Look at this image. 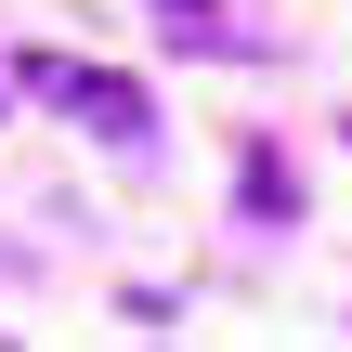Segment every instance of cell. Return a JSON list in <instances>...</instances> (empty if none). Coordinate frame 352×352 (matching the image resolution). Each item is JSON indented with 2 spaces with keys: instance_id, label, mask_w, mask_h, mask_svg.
<instances>
[{
  "instance_id": "cell-1",
  "label": "cell",
  "mask_w": 352,
  "mask_h": 352,
  "mask_svg": "<svg viewBox=\"0 0 352 352\" xmlns=\"http://www.w3.org/2000/svg\"><path fill=\"white\" fill-rule=\"evenodd\" d=\"M13 91H39V104H65L78 131H118V144H144V78H104V65H78V52H26L13 65Z\"/></svg>"
},
{
  "instance_id": "cell-2",
  "label": "cell",
  "mask_w": 352,
  "mask_h": 352,
  "mask_svg": "<svg viewBox=\"0 0 352 352\" xmlns=\"http://www.w3.org/2000/svg\"><path fill=\"white\" fill-rule=\"evenodd\" d=\"M157 13H170L183 39H209V13H222V0H157Z\"/></svg>"
}]
</instances>
